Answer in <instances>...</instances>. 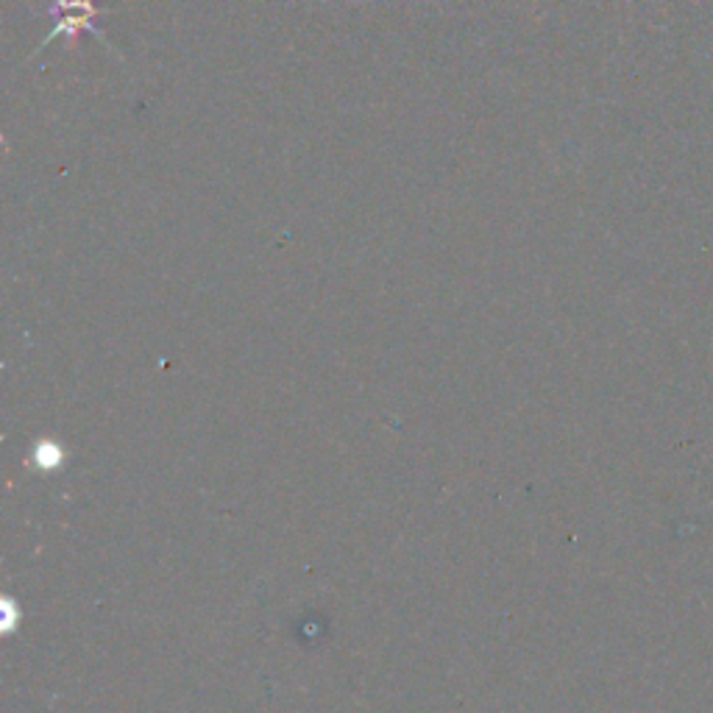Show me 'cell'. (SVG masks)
<instances>
[{
    "mask_svg": "<svg viewBox=\"0 0 713 713\" xmlns=\"http://www.w3.org/2000/svg\"><path fill=\"white\" fill-rule=\"evenodd\" d=\"M51 14L56 17V29L45 37V42H54L64 31H67V37H76L79 31H92V34L101 37V31L92 26V17L98 14V9L92 6V0H54Z\"/></svg>",
    "mask_w": 713,
    "mask_h": 713,
    "instance_id": "cell-1",
    "label": "cell"
}]
</instances>
